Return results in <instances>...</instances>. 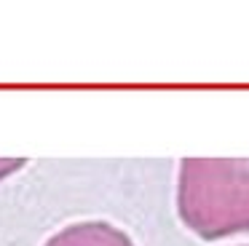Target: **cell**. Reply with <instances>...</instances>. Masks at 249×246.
<instances>
[{"label":"cell","mask_w":249,"mask_h":246,"mask_svg":"<svg viewBox=\"0 0 249 246\" xmlns=\"http://www.w3.org/2000/svg\"><path fill=\"white\" fill-rule=\"evenodd\" d=\"M43 246H137L126 230L107 219H81L51 233Z\"/></svg>","instance_id":"2"},{"label":"cell","mask_w":249,"mask_h":246,"mask_svg":"<svg viewBox=\"0 0 249 246\" xmlns=\"http://www.w3.org/2000/svg\"><path fill=\"white\" fill-rule=\"evenodd\" d=\"M174 203L182 225L204 241L249 233V160H179Z\"/></svg>","instance_id":"1"},{"label":"cell","mask_w":249,"mask_h":246,"mask_svg":"<svg viewBox=\"0 0 249 246\" xmlns=\"http://www.w3.org/2000/svg\"><path fill=\"white\" fill-rule=\"evenodd\" d=\"M244 246H249V244H244Z\"/></svg>","instance_id":"4"},{"label":"cell","mask_w":249,"mask_h":246,"mask_svg":"<svg viewBox=\"0 0 249 246\" xmlns=\"http://www.w3.org/2000/svg\"><path fill=\"white\" fill-rule=\"evenodd\" d=\"M27 163L24 158H0V182L6 179V176H11V174H17L22 166Z\"/></svg>","instance_id":"3"}]
</instances>
